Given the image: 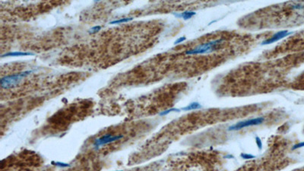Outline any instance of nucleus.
<instances>
[{"label": "nucleus", "instance_id": "1", "mask_svg": "<svg viewBox=\"0 0 304 171\" xmlns=\"http://www.w3.org/2000/svg\"><path fill=\"white\" fill-rule=\"evenodd\" d=\"M33 71H25V72H20V73L15 74V75H7L2 78L1 79V86L2 88L9 89L12 88L16 87L17 85L23 80L25 78L27 77L30 74L32 73Z\"/></svg>", "mask_w": 304, "mask_h": 171}, {"label": "nucleus", "instance_id": "2", "mask_svg": "<svg viewBox=\"0 0 304 171\" xmlns=\"http://www.w3.org/2000/svg\"><path fill=\"white\" fill-rule=\"evenodd\" d=\"M223 42V39H217L215 40L209 41V42L202 44L199 46H196V48L192 50L186 51V55H198V54H205V53H210L214 52L217 48L218 45H220Z\"/></svg>", "mask_w": 304, "mask_h": 171}, {"label": "nucleus", "instance_id": "3", "mask_svg": "<svg viewBox=\"0 0 304 171\" xmlns=\"http://www.w3.org/2000/svg\"><path fill=\"white\" fill-rule=\"evenodd\" d=\"M264 121H265V119H264L263 117H258V118L251 119V120L241 121V122H237V123L230 126L229 129H228V130L236 131V130H240V129H243V128L260 125V124H262Z\"/></svg>", "mask_w": 304, "mask_h": 171}, {"label": "nucleus", "instance_id": "4", "mask_svg": "<svg viewBox=\"0 0 304 171\" xmlns=\"http://www.w3.org/2000/svg\"><path fill=\"white\" fill-rule=\"evenodd\" d=\"M123 136L122 135H112L111 134H106L103 135L102 137L99 139H96L94 142V147L95 149H98L102 146H104L106 145L110 144V143H113L114 141H119V140L122 139Z\"/></svg>", "mask_w": 304, "mask_h": 171}, {"label": "nucleus", "instance_id": "5", "mask_svg": "<svg viewBox=\"0 0 304 171\" xmlns=\"http://www.w3.org/2000/svg\"><path fill=\"white\" fill-rule=\"evenodd\" d=\"M291 33L287 31H279L278 33H276L275 34L272 36V37L268 38V39L265 40V41L262 43V45H268V44H273V43H275L277 41L283 39V38L286 37L287 36L290 35Z\"/></svg>", "mask_w": 304, "mask_h": 171}, {"label": "nucleus", "instance_id": "6", "mask_svg": "<svg viewBox=\"0 0 304 171\" xmlns=\"http://www.w3.org/2000/svg\"><path fill=\"white\" fill-rule=\"evenodd\" d=\"M196 12H190V11H186L183 12L182 13H173V15H175L176 17L177 18H181L184 20H189V19L192 18L194 15H196Z\"/></svg>", "mask_w": 304, "mask_h": 171}, {"label": "nucleus", "instance_id": "7", "mask_svg": "<svg viewBox=\"0 0 304 171\" xmlns=\"http://www.w3.org/2000/svg\"><path fill=\"white\" fill-rule=\"evenodd\" d=\"M34 53H28V52H9L6 54L2 55V57L4 56H33Z\"/></svg>", "mask_w": 304, "mask_h": 171}, {"label": "nucleus", "instance_id": "8", "mask_svg": "<svg viewBox=\"0 0 304 171\" xmlns=\"http://www.w3.org/2000/svg\"><path fill=\"white\" fill-rule=\"evenodd\" d=\"M202 108V106L200 103H197V102H193V103H189L188 106L185 107L182 109L183 110H185V111H190V110H198V109Z\"/></svg>", "mask_w": 304, "mask_h": 171}, {"label": "nucleus", "instance_id": "9", "mask_svg": "<svg viewBox=\"0 0 304 171\" xmlns=\"http://www.w3.org/2000/svg\"><path fill=\"white\" fill-rule=\"evenodd\" d=\"M132 19H133V18H121V19H119V20L112 21L110 22V25H115V24H116V25H118V24L125 23V22L130 21H132Z\"/></svg>", "mask_w": 304, "mask_h": 171}, {"label": "nucleus", "instance_id": "10", "mask_svg": "<svg viewBox=\"0 0 304 171\" xmlns=\"http://www.w3.org/2000/svg\"><path fill=\"white\" fill-rule=\"evenodd\" d=\"M179 111H180V110H179V109H177V108H171V109H169V110H164V111L161 112V113H160V116H163L167 115V114L171 113V112H179Z\"/></svg>", "mask_w": 304, "mask_h": 171}, {"label": "nucleus", "instance_id": "11", "mask_svg": "<svg viewBox=\"0 0 304 171\" xmlns=\"http://www.w3.org/2000/svg\"><path fill=\"white\" fill-rule=\"evenodd\" d=\"M101 26L97 25V26H94V27H91V28L88 31V32H89V34H96V33L100 31V30H101Z\"/></svg>", "mask_w": 304, "mask_h": 171}, {"label": "nucleus", "instance_id": "12", "mask_svg": "<svg viewBox=\"0 0 304 171\" xmlns=\"http://www.w3.org/2000/svg\"><path fill=\"white\" fill-rule=\"evenodd\" d=\"M52 164H54L55 166H56V167H70V165L69 164L63 163V162H54V161H53L52 162Z\"/></svg>", "mask_w": 304, "mask_h": 171}, {"label": "nucleus", "instance_id": "13", "mask_svg": "<svg viewBox=\"0 0 304 171\" xmlns=\"http://www.w3.org/2000/svg\"><path fill=\"white\" fill-rule=\"evenodd\" d=\"M241 158L243 159H245V160H249V159H254L255 158V156H254L253 154H250L243 153L241 154Z\"/></svg>", "mask_w": 304, "mask_h": 171}, {"label": "nucleus", "instance_id": "14", "mask_svg": "<svg viewBox=\"0 0 304 171\" xmlns=\"http://www.w3.org/2000/svg\"><path fill=\"white\" fill-rule=\"evenodd\" d=\"M255 142H256V145H257V147L259 148V149H262V141H261V139H259V137H256L255 138Z\"/></svg>", "mask_w": 304, "mask_h": 171}, {"label": "nucleus", "instance_id": "15", "mask_svg": "<svg viewBox=\"0 0 304 171\" xmlns=\"http://www.w3.org/2000/svg\"><path fill=\"white\" fill-rule=\"evenodd\" d=\"M186 40V38L185 37H182L178 38L177 40H176L175 42H174V45H177V44H181V43L183 42V41Z\"/></svg>", "mask_w": 304, "mask_h": 171}, {"label": "nucleus", "instance_id": "16", "mask_svg": "<svg viewBox=\"0 0 304 171\" xmlns=\"http://www.w3.org/2000/svg\"><path fill=\"white\" fill-rule=\"evenodd\" d=\"M303 147H304V141L303 142H300L299 143V144L295 145L293 147V150L297 149V148H303Z\"/></svg>", "mask_w": 304, "mask_h": 171}, {"label": "nucleus", "instance_id": "17", "mask_svg": "<svg viewBox=\"0 0 304 171\" xmlns=\"http://www.w3.org/2000/svg\"><path fill=\"white\" fill-rule=\"evenodd\" d=\"M116 171H122V170H116Z\"/></svg>", "mask_w": 304, "mask_h": 171}]
</instances>
